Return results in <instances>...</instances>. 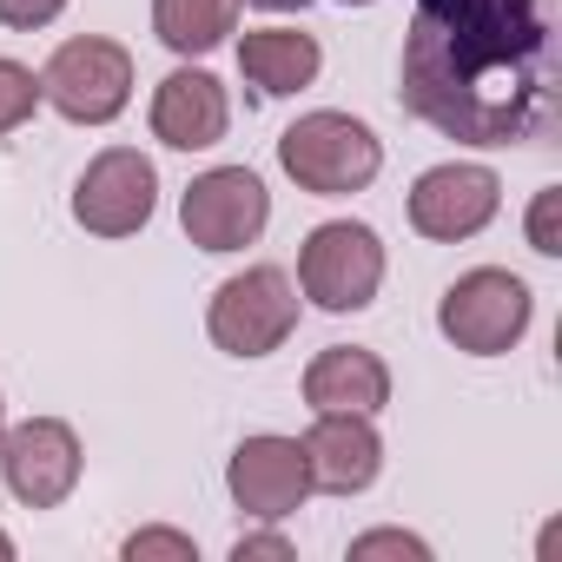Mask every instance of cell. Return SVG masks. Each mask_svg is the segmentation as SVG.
I'll return each mask as SVG.
<instances>
[{
    "label": "cell",
    "mask_w": 562,
    "mask_h": 562,
    "mask_svg": "<svg viewBox=\"0 0 562 562\" xmlns=\"http://www.w3.org/2000/svg\"><path fill=\"white\" fill-rule=\"evenodd\" d=\"M404 106L457 146H516L549 120L555 47L542 0H417Z\"/></svg>",
    "instance_id": "6da1fadb"
},
{
    "label": "cell",
    "mask_w": 562,
    "mask_h": 562,
    "mask_svg": "<svg viewBox=\"0 0 562 562\" xmlns=\"http://www.w3.org/2000/svg\"><path fill=\"white\" fill-rule=\"evenodd\" d=\"M278 166H285L292 186L312 192V199H351V192H364L378 179L384 146L351 113H305V120H292L278 133Z\"/></svg>",
    "instance_id": "7a4b0ae2"
},
{
    "label": "cell",
    "mask_w": 562,
    "mask_h": 562,
    "mask_svg": "<svg viewBox=\"0 0 562 562\" xmlns=\"http://www.w3.org/2000/svg\"><path fill=\"white\" fill-rule=\"evenodd\" d=\"M529 312H536V299H529V285L516 271L476 265V271H463L457 285L437 299V331L457 351H470V358H503V351L522 345Z\"/></svg>",
    "instance_id": "3957f363"
},
{
    "label": "cell",
    "mask_w": 562,
    "mask_h": 562,
    "mask_svg": "<svg viewBox=\"0 0 562 562\" xmlns=\"http://www.w3.org/2000/svg\"><path fill=\"white\" fill-rule=\"evenodd\" d=\"M205 331L225 358H271L299 331V285L278 265H251L212 292L205 305Z\"/></svg>",
    "instance_id": "277c9868"
},
{
    "label": "cell",
    "mask_w": 562,
    "mask_h": 562,
    "mask_svg": "<svg viewBox=\"0 0 562 562\" xmlns=\"http://www.w3.org/2000/svg\"><path fill=\"white\" fill-rule=\"evenodd\" d=\"M384 285V238L358 218H325L299 245V292L318 312H364Z\"/></svg>",
    "instance_id": "5b68a950"
},
{
    "label": "cell",
    "mask_w": 562,
    "mask_h": 562,
    "mask_svg": "<svg viewBox=\"0 0 562 562\" xmlns=\"http://www.w3.org/2000/svg\"><path fill=\"white\" fill-rule=\"evenodd\" d=\"M41 100L74 126H106L133 100V54L120 41H106V34L60 41L54 60L41 67Z\"/></svg>",
    "instance_id": "8992f818"
},
{
    "label": "cell",
    "mask_w": 562,
    "mask_h": 562,
    "mask_svg": "<svg viewBox=\"0 0 562 562\" xmlns=\"http://www.w3.org/2000/svg\"><path fill=\"white\" fill-rule=\"evenodd\" d=\"M265 218H271V192L251 166H212L179 199V225L199 251H245L258 245Z\"/></svg>",
    "instance_id": "52a82bcc"
},
{
    "label": "cell",
    "mask_w": 562,
    "mask_h": 562,
    "mask_svg": "<svg viewBox=\"0 0 562 562\" xmlns=\"http://www.w3.org/2000/svg\"><path fill=\"white\" fill-rule=\"evenodd\" d=\"M0 476H8L14 503L27 509H60L80 490V437L60 417H27L0 430Z\"/></svg>",
    "instance_id": "ba28073f"
},
{
    "label": "cell",
    "mask_w": 562,
    "mask_h": 562,
    "mask_svg": "<svg viewBox=\"0 0 562 562\" xmlns=\"http://www.w3.org/2000/svg\"><path fill=\"white\" fill-rule=\"evenodd\" d=\"M153 205H159V172L133 146H106L80 172V186H74V218L93 238H133V232H146Z\"/></svg>",
    "instance_id": "9c48e42d"
},
{
    "label": "cell",
    "mask_w": 562,
    "mask_h": 562,
    "mask_svg": "<svg viewBox=\"0 0 562 562\" xmlns=\"http://www.w3.org/2000/svg\"><path fill=\"white\" fill-rule=\"evenodd\" d=\"M225 490L251 522H285L305 509L312 496V470H305V443L299 437H245L225 463Z\"/></svg>",
    "instance_id": "30bf717a"
},
{
    "label": "cell",
    "mask_w": 562,
    "mask_h": 562,
    "mask_svg": "<svg viewBox=\"0 0 562 562\" xmlns=\"http://www.w3.org/2000/svg\"><path fill=\"white\" fill-rule=\"evenodd\" d=\"M503 205V179L490 166H430L417 186H411V225L437 245H457V238H476Z\"/></svg>",
    "instance_id": "8fae6325"
},
{
    "label": "cell",
    "mask_w": 562,
    "mask_h": 562,
    "mask_svg": "<svg viewBox=\"0 0 562 562\" xmlns=\"http://www.w3.org/2000/svg\"><path fill=\"white\" fill-rule=\"evenodd\" d=\"M232 126V100L205 67H179L153 87V139L172 153H205Z\"/></svg>",
    "instance_id": "7c38bea8"
},
{
    "label": "cell",
    "mask_w": 562,
    "mask_h": 562,
    "mask_svg": "<svg viewBox=\"0 0 562 562\" xmlns=\"http://www.w3.org/2000/svg\"><path fill=\"white\" fill-rule=\"evenodd\" d=\"M299 443H305L312 490H331V496H358V490H371L378 470H384V437L371 430V417H351V411L318 417Z\"/></svg>",
    "instance_id": "4fadbf2b"
},
{
    "label": "cell",
    "mask_w": 562,
    "mask_h": 562,
    "mask_svg": "<svg viewBox=\"0 0 562 562\" xmlns=\"http://www.w3.org/2000/svg\"><path fill=\"white\" fill-rule=\"evenodd\" d=\"M305 404H312V417H331V411L378 417L391 404V364L364 345H331L305 364Z\"/></svg>",
    "instance_id": "5bb4252c"
},
{
    "label": "cell",
    "mask_w": 562,
    "mask_h": 562,
    "mask_svg": "<svg viewBox=\"0 0 562 562\" xmlns=\"http://www.w3.org/2000/svg\"><path fill=\"white\" fill-rule=\"evenodd\" d=\"M318 67H325V54H318V41L299 34V27H258V34L238 41V74H245V87H258L265 100L305 93V87L318 80Z\"/></svg>",
    "instance_id": "9a60e30c"
},
{
    "label": "cell",
    "mask_w": 562,
    "mask_h": 562,
    "mask_svg": "<svg viewBox=\"0 0 562 562\" xmlns=\"http://www.w3.org/2000/svg\"><path fill=\"white\" fill-rule=\"evenodd\" d=\"M232 27H238V0H153V34L179 60L212 54L218 41H232Z\"/></svg>",
    "instance_id": "2e32d148"
},
{
    "label": "cell",
    "mask_w": 562,
    "mask_h": 562,
    "mask_svg": "<svg viewBox=\"0 0 562 562\" xmlns=\"http://www.w3.org/2000/svg\"><path fill=\"white\" fill-rule=\"evenodd\" d=\"M34 106H41V80H34L21 60L0 54V139H8L14 126H27V120H34Z\"/></svg>",
    "instance_id": "e0dca14e"
},
{
    "label": "cell",
    "mask_w": 562,
    "mask_h": 562,
    "mask_svg": "<svg viewBox=\"0 0 562 562\" xmlns=\"http://www.w3.org/2000/svg\"><path fill=\"white\" fill-rule=\"evenodd\" d=\"M529 251L562 258V186H542L529 205Z\"/></svg>",
    "instance_id": "ac0fdd59"
},
{
    "label": "cell",
    "mask_w": 562,
    "mask_h": 562,
    "mask_svg": "<svg viewBox=\"0 0 562 562\" xmlns=\"http://www.w3.org/2000/svg\"><path fill=\"white\" fill-rule=\"evenodd\" d=\"M126 562H153V555H172V562H199V542L192 536H179V529H139V536H126V549H120Z\"/></svg>",
    "instance_id": "d6986e66"
},
{
    "label": "cell",
    "mask_w": 562,
    "mask_h": 562,
    "mask_svg": "<svg viewBox=\"0 0 562 562\" xmlns=\"http://www.w3.org/2000/svg\"><path fill=\"white\" fill-rule=\"evenodd\" d=\"M351 555H358V562H364V555H411V562H430V542H424V536H404V529H371V536L351 542Z\"/></svg>",
    "instance_id": "ffe728a7"
},
{
    "label": "cell",
    "mask_w": 562,
    "mask_h": 562,
    "mask_svg": "<svg viewBox=\"0 0 562 562\" xmlns=\"http://www.w3.org/2000/svg\"><path fill=\"white\" fill-rule=\"evenodd\" d=\"M67 0H0V27H14V34H34L47 21H60Z\"/></svg>",
    "instance_id": "44dd1931"
},
{
    "label": "cell",
    "mask_w": 562,
    "mask_h": 562,
    "mask_svg": "<svg viewBox=\"0 0 562 562\" xmlns=\"http://www.w3.org/2000/svg\"><path fill=\"white\" fill-rule=\"evenodd\" d=\"M258 555L265 562H292V542L285 536H238L232 542V562H258Z\"/></svg>",
    "instance_id": "7402d4cb"
},
{
    "label": "cell",
    "mask_w": 562,
    "mask_h": 562,
    "mask_svg": "<svg viewBox=\"0 0 562 562\" xmlns=\"http://www.w3.org/2000/svg\"><path fill=\"white\" fill-rule=\"evenodd\" d=\"M238 8H265V14H299V8H312V0H238Z\"/></svg>",
    "instance_id": "603a6c76"
},
{
    "label": "cell",
    "mask_w": 562,
    "mask_h": 562,
    "mask_svg": "<svg viewBox=\"0 0 562 562\" xmlns=\"http://www.w3.org/2000/svg\"><path fill=\"white\" fill-rule=\"evenodd\" d=\"M0 555H14V536H8V529H0Z\"/></svg>",
    "instance_id": "cb8c5ba5"
},
{
    "label": "cell",
    "mask_w": 562,
    "mask_h": 562,
    "mask_svg": "<svg viewBox=\"0 0 562 562\" xmlns=\"http://www.w3.org/2000/svg\"><path fill=\"white\" fill-rule=\"evenodd\" d=\"M338 8H371V0H338Z\"/></svg>",
    "instance_id": "d4e9b609"
},
{
    "label": "cell",
    "mask_w": 562,
    "mask_h": 562,
    "mask_svg": "<svg viewBox=\"0 0 562 562\" xmlns=\"http://www.w3.org/2000/svg\"><path fill=\"white\" fill-rule=\"evenodd\" d=\"M0 430H8V411H0Z\"/></svg>",
    "instance_id": "484cf974"
}]
</instances>
